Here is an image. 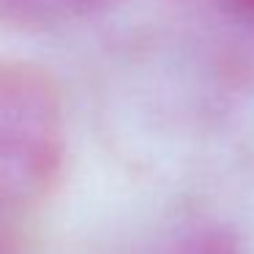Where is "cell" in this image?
I'll return each mask as SVG.
<instances>
[{"mask_svg": "<svg viewBox=\"0 0 254 254\" xmlns=\"http://www.w3.org/2000/svg\"><path fill=\"white\" fill-rule=\"evenodd\" d=\"M118 3L123 0H0V22L19 30H50Z\"/></svg>", "mask_w": 254, "mask_h": 254, "instance_id": "cell-2", "label": "cell"}, {"mask_svg": "<svg viewBox=\"0 0 254 254\" xmlns=\"http://www.w3.org/2000/svg\"><path fill=\"white\" fill-rule=\"evenodd\" d=\"M14 216L0 210V254H8L14 246Z\"/></svg>", "mask_w": 254, "mask_h": 254, "instance_id": "cell-5", "label": "cell"}, {"mask_svg": "<svg viewBox=\"0 0 254 254\" xmlns=\"http://www.w3.org/2000/svg\"><path fill=\"white\" fill-rule=\"evenodd\" d=\"M221 6L230 11V17L235 22L254 28V0H221Z\"/></svg>", "mask_w": 254, "mask_h": 254, "instance_id": "cell-4", "label": "cell"}, {"mask_svg": "<svg viewBox=\"0 0 254 254\" xmlns=\"http://www.w3.org/2000/svg\"><path fill=\"white\" fill-rule=\"evenodd\" d=\"M66 164L61 88L47 68L0 61V210L17 219L52 194Z\"/></svg>", "mask_w": 254, "mask_h": 254, "instance_id": "cell-1", "label": "cell"}, {"mask_svg": "<svg viewBox=\"0 0 254 254\" xmlns=\"http://www.w3.org/2000/svg\"><path fill=\"white\" fill-rule=\"evenodd\" d=\"M172 254H246L238 238L227 230H199L186 235Z\"/></svg>", "mask_w": 254, "mask_h": 254, "instance_id": "cell-3", "label": "cell"}]
</instances>
